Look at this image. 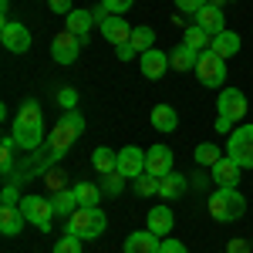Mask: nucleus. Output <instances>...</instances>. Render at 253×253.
Segmentation results:
<instances>
[{
    "mask_svg": "<svg viewBox=\"0 0 253 253\" xmlns=\"http://www.w3.org/2000/svg\"><path fill=\"white\" fill-rule=\"evenodd\" d=\"M10 135L17 138V145L24 152H38L41 145H44V115H41L38 101H24L20 105L17 118L10 125Z\"/></svg>",
    "mask_w": 253,
    "mask_h": 253,
    "instance_id": "nucleus-1",
    "label": "nucleus"
},
{
    "mask_svg": "<svg viewBox=\"0 0 253 253\" xmlns=\"http://www.w3.org/2000/svg\"><path fill=\"white\" fill-rule=\"evenodd\" d=\"M81 135H84V118H81L78 112H64V118H58V125L47 132V142H44L41 149L58 162Z\"/></svg>",
    "mask_w": 253,
    "mask_h": 253,
    "instance_id": "nucleus-2",
    "label": "nucleus"
},
{
    "mask_svg": "<svg viewBox=\"0 0 253 253\" xmlns=\"http://www.w3.org/2000/svg\"><path fill=\"white\" fill-rule=\"evenodd\" d=\"M247 213V199L240 189H230V186H219L213 196H210V216L216 223H233Z\"/></svg>",
    "mask_w": 253,
    "mask_h": 253,
    "instance_id": "nucleus-3",
    "label": "nucleus"
},
{
    "mask_svg": "<svg viewBox=\"0 0 253 253\" xmlns=\"http://www.w3.org/2000/svg\"><path fill=\"white\" fill-rule=\"evenodd\" d=\"M105 226H108V219H105V213L101 210H75V216L68 219V233L81 236V240H98V236L105 233Z\"/></svg>",
    "mask_w": 253,
    "mask_h": 253,
    "instance_id": "nucleus-4",
    "label": "nucleus"
},
{
    "mask_svg": "<svg viewBox=\"0 0 253 253\" xmlns=\"http://www.w3.org/2000/svg\"><path fill=\"white\" fill-rule=\"evenodd\" d=\"M226 152L240 169H253V125H240V128L230 132Z\"/></svg>",
    "mask_w": 253,
    "mask_h": 253,
    "instance_id": "nucleus-5",
    "label": "nucleus"
},
{
    "mask_svg": "<svg viewBox=\"0 0 253 253\" xmlns=\"http://www.w3.org/2000/svg\"><path fill=\"white\" fill-rule=\"evenodd\" d=\"M20 213L27 216V223H34L38 230H51V223H54V203L51 199H44V196H24L20 199Z\"/></svg>",
    "mask_w": 253,
    "mask_h": 253,
    "instance_id": "nucleus-6",
    "label": "nucleus"
},
{
    "mask_svg": "<svg viewBox=\"0 0 253 253\" xmlns=\"http://www.w3.org/2000/svg\"><path fill=\"white\" fill-rule=\"evenodd\" d=\"M196 78H199V84H206V88H219L226 81V58H219L213 51H203L199 54V64H196Z\"/></svg>",
    "mask_w": 253,
    "mask_h": 253,
    "instance_id": "nucleus-7",
    "label": "nucleus"
},
{
    "mask_svg": "<svg viewBox=\"0 0 253 253\" xmlns=\"http://www.w3.org/2000/svg\"><path fill=\"white\" fill-rule=\"evenodd\" d=\"M0 44L14 54H27L31 51V31L20 24V20H3L0 27Z\"/></svg>",
    "mask_w": 253,
    "mask_h": 253,
    "instance_id": "nucleus-8",
    "label": "nucleus"
},
{
    "mask_svg": "<svg viewBox=\"0 0 253 253\" xmlns=\"http://www.w3.org/2000/svg\"><path fill=\"white\" fill-rule=\"evenodd\" d=\"M216 112L219 118H226V122H240V118L247 115V95L240 91V88H223V95L216 101Z\"/></svg>",
    "mask_w": 253,
    "mask_h": 253,
    "instance_id": "nucleus-9",
    "label": "nucleus"
},
{
    "mask_svg": "<svg viewBox=\"0 0 253 253\" xmlns=\"http://www.w3.org/2000/svg\"><path fill=\"white\" fill-rule=\"evenodd\" d=\"M81 44L84 41L78 38V34H71V31H61L58 38L51 41V58L58 61V64H75L81 54Z\"/></svg>",
    "mask_w": 253,
    "mask_h": 253,
    "instance_id": "nucleus-10",
    "label": "nucleus"
},
{
    "mask_svg": "<svg viewBox=\"0 0 253 253\" xmlns=\"http://www.w3.org/2000/svg\"><path fill=\"white\" fill-rule=\"evenodd\" d=\"M115 172H122L125 179H138V175L145 172V152L135 149V145H125V149L118 152V169Z\"/></svg>",
    "mask_w": 253,
    "mask_h": 253,
    "instance_id": "nucleus-11",
    "label": "nucleus"
},
{
    "mask_svg": "<svg viewBox=\"0 0 253 253\" xmlns=\"http://www.w3.org/2000/svg\"><path fill=\"white\" fill-rule=\"evenodd\" d=\"M145 172L156 175V179L172 172V149H169V145H152V149L145 152Z\"/></svg>",
    "mask_w": 253,
    "mask_h": 253,
    "instance_id": "nucleus-12",
    "label": "nucleus"
},
{
    "mask_svg": "<svg viewBox=\"0 0 253 253\" xmlns=\"http://www.w3.org/2000/svg\"><path fill=\"white\" fill-rule=\"evenodd\" d=\"M132 31H135V27H128V20H122L118 17V14H112V17L108 20H101V38L108 41V44H128V41H132Z\"/></svg>",
    "mask_w": 253,
    "mask_h": 253,
    "instance_id": "nucleus-13",
    "label": "nucleus"
},
{
    "mask_svg": "<svg viewBox=\"0 0 253 253\" xmlns=\"http://www.w3.org/2000/svg\"><path fill=\"white\" fill-rule=\"evenodd\" d=\"M138 64H142V75H145V78L159 81L166 75V68H169V54L159 51V47H152V51H145V54L138 58Z\"/></svg>",
    "mask_w": 253,
    "mask_h": 253,
    "instance_id": "nucleus-14",
    "label": "nucleus"
},
{
    "mask_svg": "<svg viewBox=\"0 0 253 253\" xmlns=\"http://www.w3.org/2000/svg\"><path fill=\"white\" fill-rule=\"evenodd\" d=\"M159 247H162V240L152 230H135L125 240V253H159Z\"/></svg>",
    "mask_w": 253,
    "mask_h": 253,
    "instance_id": "nucleus-15",
    "label": "nucleus"
},
{
    "mask_svg": "<svg viewBox=\"0 0 253 253\" xmlns=\"http://www.w3.org/2000/svg\"><path fill=\"white\" fill-rule=\"evenodd\" d=\"M196 24H199L203 31H210L213 38L226 31V17H223V10H219L216 3H206V7H203V10L196 14Z\"/></svg>",
    "mask_w": 253,
    "mask_h": 253,
    "instance_id": "nucleus-16",
    "label": "nucleus"
},
{
    "mask_svg": "<svg viewBox=\"0 0 253 253\" xmlns=\"http://www.w3.org/2000/svg\"><path fill=\"white\" fill-rule=\"evenodd\" d=\"M145 223H149V230L156 236H169L175 226V216L169 206H156V210H149V216H145Z\"/></svg>",
    "mask_w": 253,
    "mask_h": 253,
    "instance_id": "nucleus-17",
    "label": "nucleus"
},
{
    "mask_svg": "<svg viewBox=\"0 0 253 253\" xmlns=\"http://www.w3.org/2000/svg\"><path fill=\"white\" fill-rule=\"evenodd\" d=\"M27 223V216L20 213V206H0V233L3 236H20Z\"/></svg>",
    "mask_w": 253,
    "mask_h": 253,
    "instance_id": "nucleus-18",
    "label": "nucleus"
},
{
    "mask_svg": "<svg viewBox=\"0 0 253 253\" xmlns=\"http://www.w3.org/2000/svg\"><path fill=\"white\" fill-rule=\"evenodd\" d=\"M213 182L216 186H230V189H236V182H240V166H236L230 156H223L213 166Z\"/></svg>",
    "mask_w": 253,
    "mask_h": 253,
    "instance_id": "nucleus-19",
    "label": "nucleus"
},
{
    "mask_svg": "<svg viewBox=\"0 0 253 253\" xmlns=\"http://www.w3.org/2000/svg\"><path fill=\"white\" fill-rule=\"evenodd\" d=\"M199 54H203V51H196V47H189V44H179L172 54H169V64H172L175 71H189V68L196 71V64H199Z\"/></svg>",
    "mask_w": 253,
    "mask_h": 253,
    "instance_id": "nucleus-20",
    "label": "nucleus"
},
{
    "mask_svg": "<svg viewBox=\"0 0 253 253\" xmlns=\"http://www.w3.org/2000/svg\"><path fill=\"white\" fill-rule=\"evenodd\" d=\"M91 24H95V14H91V10H71L68 20H64V31H71V34H78V38H88Z\"/></svg>",
    "mask_w": 253,
    "mask_h": 253,
    "instance_id": "nucleus-21",
    "label": "nucleus"
},
{
    "mask_svg": "<svg viewBox=\"0 0 253 253\" xmlns=\"http://www.w3.org/2000/svg\"><path fill=\"white\" fill-rule=\"evenodd\" d=\"M210 51H213V54H219V58H233L236 51H240V34H233V31L216 34L213 44H210Z\"/></svg>",
    "mask_w": 253,
    "mask_h": 253,
    "instance_id": "nucleus-22",
    "label": "nucleus"
},
{
    "mask_svg": "<svg viewBox=\"0 0 253 253\" xmlns=\"http://www.w3.org/2000/svg\"><path fill=\"white\" fill-rule=\"evenodd\" d=\"M152 125H156L159 132H175V128H179L175 108L172 105H156V108H152Z\"/></svg>",
    "mask_w": 253,
    "mask_h": 253,
    "instance_id": "nucleus-23",
    "label": "nucleus"
},
{
    "mask_svg": "<svg viewBox=\"0 0 253 253\" xmlns=\"http://www.w3.org/2000/svg\"><path fill=\"white\" fill-rule=\"evenodd\" d=\"M182 44H189V47H196V51H210L213 34H210V31H203L199 24H189V27L182 31Z\"/></svg>",
    "mask_w": 253,
    "mask_h": 253,
    "instance_id": "nucleus-24",
    "label": "nucleus"
},
{
    "mask_svg": "<svg viewBox=\"0 0 253 253\" xmlns=\"http://www.w3.org/2000/svg\"><path fill=\"white\" fill-rule=\"evenodd\" d=\"M186 186H189V182H186L179 172H169V175L159 179V196H162V199H175V196L186 193Z\"/></svg>",
    "mask_w": 253,
    "mask_h": 253,
    "instance_id": "nucleus-25",
    "label": "nucleus"
},
{
    "mask_svg": "<svg viewBox=\"0 0 253 253\" xmlns=\"http://www.w3.org/2000/svg\"><path fill=\"white\" fill-rule=\"evenodd\" d=\"M54 216H64V219H71L75 216V210H78V196H75V189H61V193H54Z\"/></svg>",
    "mask_w": 253,
    "mask_h": 253,
    "instance_id": "nucleus-26",
    "label": "nucleus"
},
{
    "mask_svg": "<svg viewBox=\"0 0 253 253\" xmlns=\"http://www.w3.org/2000/svg\"><path fill=\"white\" fill-rule=\"evenodd\" d=\"M71 189H75V196H78V206H81V210H95L98 203H101V189L91 186V182H75Z\"/></svg>",
    "mask_w": 253,
    "mask_h": 253,
    "instance_id": "nucleus-27",
    "label": "nucleus"
},
{
    "mask_svg": "<svg viewBox=\"0 0 253 253\" xmlns=\"http://www.w3.org/2000/svg\"><path fill=\"white\" fill-rule=\"evenodd\" d=\"M91 166H95L101 175L115 172L118 169V152H112V149H95V152H91Z\"/></svg>",
    "mask_w": 253,
    "mask_h": 253,
    "instance_id": "nucleus-28",
    "label": "nucleus"
},
{
    "mask_svg": "<svg viewBox=\"0 0 253 253\" xmlns=\"http://www.w3.org/2000/svg\"><path fill=\"white\" fill-rule=\"evenodd\" d=\"M128 44L135 47L138 54L152 51V47H156V34H152V27H145V24H142V27H135V31H132V41H128Z\"/></svg>",
    "mask_w": 253,
    "mask_h": 253,
    "instance_id": "nucleus-29",
    "label": "nucleus"
},
{
    "mask_svg": "<svg viewBox=\"0 0 253 253\" xmlns=\"http://www.w3.org/2000/svg\"><path fill=\"white\" fill-rule=\"evenodd\" d=\"M219 149L210 145V142H203V145H196V166H216L219 162Z\"/></svg>",
    "mask_w": 253,
    "mask_h": 253,
    "instance_id": "nucleus-30",
    "label": "nucleus"
},
{
    "mask_svg": "<svg viewBox=\"0 0 253 253\" xmlns=\"http://www.w3.org/2000/svg\"><path fill=\"white\" fill-rule=\"evenodd\" d=\"M125 182H128V179H125L122 172H108V175H105V186H101V193H105V196H118L122 189H125Z\"/></svg>",
    "mask_w": 253,
    "mask_h": 253,
    "instance_id": "nucleus-31",
    "label": "nucleus"
},
{
    "mask_svg": "<svg viewBox=\"0 0 253 253\" xmlns=\"http://www.w3.org/2000/svg\"><path fill=\"white\" fill-rule=\"evenodd\" d=\"M135 193L138 196H152V193H159V179L156 175H149V172H142L135 179Z\"/></svg>",
    "mask_w": 253,
    "mask_h": 253,
    "instance_id": "nucleus-32",
    "label": "nucleus"
},
{
    "mask_svg": "<svg viewBox=\"0 0 253 253\" xmlns=\"http://www.w3.org/2000/svg\"><path fill=\"white\" fill-rule=\"evenodd\" d=\"M54 253H81V236H75V233L61 236L54 243Z\"/></svg>",
    "mask_w": 253,
    "mask_h": 253,
    "instance_id": "nucleus-33",
    "label": "nucleus"
},
{
    "mask_svg": "<svg viewBox=\"0 0 253 253\" xmlns=\"http://www.w3.org/2000/svg\"><path fill=\"white\" fill-rule=\"evenodd\" d=\"M58 105L64 112H75V105H78V91L75 88H61L58 91Z\"/></svg>",
    "mask_w": 253,
    "mask_h": 253,
    "instance_id": "nucleus-34",
    "label": "nucleus"
},
{
    "mask_svg": "<svg viewBox=\"0 0 253 253\" xmlns=\"http://www.w3.org/2000/svg\"><path fill=\"white\" fill-rule=\"evenodd\" d=\"M0 206H20L17 182H7V186H3V193H0Z\"/></svg>",
    "mask_w": 253,
    "mask_h": 253,
    "instance_id": "nucleus-35",
    "label": "nucleus"
},
{
    "mask_svg": "<svg viewBox=\"0 0 253 253\" xmlns=\"http://www.w3.org/2000/svg\"><path fill=\"white\" fill-rule=\"evenodd\" d=\"M132 3H135V0H101V7H105L108 14H118V17H122V14H125Z\"/></svg>",
    "mask_w": 253,
    "mask_h": 253,
    "instance_id": "nucleus-36",
    "label": "nucleus"
},
{
    "mask_svg": "<svg viewBox=\"0 0 253 253\" xmlns=\"http://www.w3.org/2000/svg\"><path fill=\"white\" fill-rule=\"evenodd\" d=\"M206 3H210V0H175L179 14H199V10H203Z\"/></svg>",
    "mask_w": 253,
    "mask_h": 253,
    "instance_id": "nucleus-37",
    "label": "nucleus"
},
{
    "mask_svg": "<svg viewBox=\"0 0 253 253\" xmlns=\"http://www.w3.org/2000/svg\"><path fill=\"white\" fill-rule=\"evenodd\" d=\"M159 253H189L179 240H162V247H159Z\"/></svg>",
    "mask_w": 253,
    "mask_h": 253,
    "instance_id": "nucleus-38",
    "label": "nucleus"
},
{
    "mask_svg": "<svg viewBox=\"0 0 253 253\" xmlns=\"http://www.w3.org/2000/svg\"><path fill=\"white\" fill-rule=\"evenodd\" d=\"M44 179H47V186H51L54 193H61V189H64V186H61V182H64V175L54 172V169H51V172H44Z\"/></svg>",
    "mask_w": 253,
    "mask_h": 253,
    "instance_id": "nucleus-39",
    "label": "nucleus"
},
{
    "mask_svg": "<svg viewBox=\"0 0 253 253\" xmlns=\"http://www.w3.org/2000/svg\"><path fill=\"white\" fill-rule=\"evenodd\" d=\"M47 7H51L54 14H64V17L71 14V0H47Z\"/></svg>",
    "mask_w": 253,
    "mask_h": 253,
    "instance_id": "nucleus-40",
    "label": "nucleus"
},
{
    "mask_svg": "<svg viewBox=\"0 0 253 253\" xmlns=\"http://www.w3.org/2000/svg\"><path fill=\"white\" fill-rule=\"evenodd\" d=\"M226 253H250V243L247 240H230L226 243Z\"/></svg>",
    "mask_w": 253,
    "mask_h": 253,
    "instance_id": "nucleus-41",
    "label": "nucleus"
},
{
    "mask_svg": "<svg viewBox=\"0 0 253 253\" xmlns=\"http://www.w3.org/2000/svg\"><path fill=\"white\" fill-rule=\"evenodd\" d=\"M115 54H118V61H132V58L138 54V51L132 47V44H118V51H115Z\"/></svg>",
    "mask_w": 253,
    "mask_h": 253,
    "instance_id": "nucleus-42",
    "label": "nucleus"
},
{
    "mask_svg": "<svg viewBox=\"0 0 253 253\" xmlns=\"http://www.w3.org/2000/svg\"><path fill=\"white\" fill-rule=\"evenodd\" d=\"M216 132L230 135V132H233V122H226V118H216Z\"/></svg>",
    "mask_w": 253,
    "mask_h": 253,
    "instance_id": "nucleus-43",
    "label": "nucleus"
},
{
    "mask_svg": "<svg viewBox=\"0 0 253 253\" xmlns=\"http://www.w3.org/2000/svg\"><path fill=\"white\" fill-rule=\"evenodd\" d=\"M7 10H10V0H0V14H3V20H7Z\"/></svg>",
    "mask_w": 253,
    "mask_h": 253,
    "instance_id": "nucleus-44",
    "label": "nucleus"
},
{
    "mask_svg": "<svg viewBox=\"0 0 253 253\" xmlns=\"http://www.w3.org/2000/svg\"><path fill=\"white\" fill-rule=\"evenodd\" d=\"M210 3H216V7H219V3H233V0H210Z\"/></svg>",
    "mask_w": 253,
    "mask_h": 253,
    "instance_id": "nucleus-45",
    "label": "nucleus"
}]
</instances>
